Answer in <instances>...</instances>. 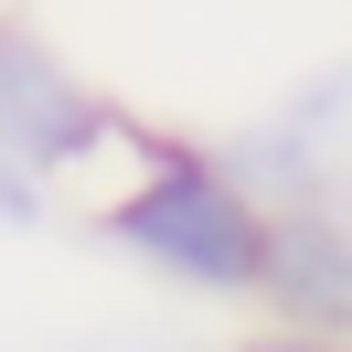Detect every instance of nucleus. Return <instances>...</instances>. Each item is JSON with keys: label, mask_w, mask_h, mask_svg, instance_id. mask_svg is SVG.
Instances as JSON below:
<instances>
[{"label": "nucleus", "mask_w": 352, "mask_h": 352, "mask_svg": "<svg viewBox=\"0 0 352 352\" xmlns=\"http://www.w3.org/2000/svg\"><path fill=\"white\" fill-rule=\"evenodd\" d=\"M245 299L278 309V331H342L352 342V224L331 203H267V256Z\"/></svg>", "instance_id": "3"}, {"label": "nucleus", "mask_w": 352, "mask_h": 352, "mask_svg": "<svg viewBox=\"0 0 352 352\" xmlns=\"http://www.w3.org/2000/svg\"><path fill=\"white\" fill-rule=\"evenodd\" d=\"M32 214H43V182L22 160H0V224H32Z\"/></svg>", "instance_id": "4"}, {"label": "nucleus", "mask_w": 352, "mask_h": 352, "mask_svg": "<svg viewBox=\"0 0 352 352\" xmlns=\"http://www.w3.org/2000/svg\"><path fill=\"white\" fill-rule=\"evenodd\" d=\"M320 203H331V192H320ZM331 214H342V224H352V192H342V203H331Z\"/></svg>", "instance_id": "6"}, {"label": "nucleus", "mask_w": 352, "mask_h": 352, "mask_svg": "<svg viewBox=\"0 0 352 352\" xmlns=\"http://www.w3.org/2000/svg\"><path fill=\"white\" fill-rule=\"evenodd\" d=\"M96 150H129V107L96 96L32 22L0 11V160H22L32 182H54V171H75Z\"/></svg>", "instance_id": "2"}, {"label": "nucleus", "mask_w": 352, "mask_h": 352, "mask_svg": "<svg viewBox=\"0 0 352 352\" xmlns=\"http://www.w3.org/2000/svg\"><path fill=\"white\" fill-rule=\"evenodd\" d=\"M129 150H139V182L96 203V235L129 245L150 278L192 288V299H245L267 256V192L235 182V160L192 150V139L129 129Z\"/></svg>", "instance_id": "1"}, {"label": "nucleus", "mask_w": 352, "mask_h": 352, "mask_svg": "<svg viewBox=\"0 0 352 352\" xmlns=\"http://www.w3.org/2000/svg\"><path fill=\"white\" fill-rule=\"evenodd\" d=\"M235 352H352L342 331H256V342H235Z\"/></svg>", "instance_id": "5"}]
</instances>
